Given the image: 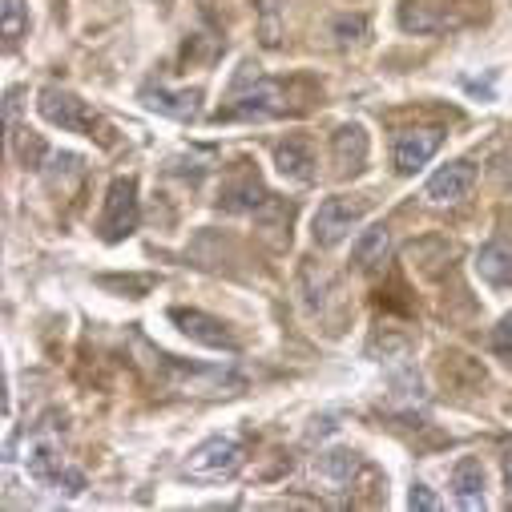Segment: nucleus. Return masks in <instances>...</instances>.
Returning <instances> with one entry per match:
<instances>
[{
    "mask_svg": "<svg viewBox=\"0 0 512 512\" xmlns=\"http://www.w3.org/2000/svg\"><path fill=\"white\" fill-rule=\"evenodd\" d=\"M472 182H476V170L468 166V162H452V166H444V170H436L432 178H428V202H436V206H452V202H464L468 198V190H472Z\"/></svg>",
    "mask_w": 512,
    "mask_h": 512,
    "instance_id": "obj_9",
    "label": "nucleus"
},
{
    "mask_svg": "<svg viewBox=\"0 0 512 512\" xmlns=\"http://www.w3.org/2000/svg\"><path fill=\"white\" fill-rule=\"evenodd\" d=\"M492 347H496L500 355H512V315H504L500 327L492 331Z\"/></svg>",
    "mask_w": 512,
    "mask_h": 512,
    "instance_id": "obj_19",
    "label": "nucleus"
},
{
    "mask_svg": "<svg viewBox=\"0 0 512 512\" xmlns=\"http://www.w3.org/2000/svg\"><path fill=\"white\" fill-rule=\"evenodd\" d=\"M37 109H41V117H45L49 125H57V130H65V134H85V138H93V134L101 130L97 113H93V109H89V105H85L77 93L57 89V85L41 89Z\"/></svg>",
    "mask_w": 512,
    "mask_h": 512,
    "instance_id": "obj_2",
    "label": "nucleus"
},
{
    "mask_svg": "<svg viewBox=\"0 0 512 512\" xmlns=\"http://www.w3.org/2000/svg\"><path fill=\"white\" fill-rule=\"evenodd\" d=\"M238 464H242V444L230 436H214L190 452V460L182 464V476L202 480V484H218V480H230L238 472Z\"/></svg>",
    "mask_w": 512,
    "mask_h": 512,
    "instance_id": "obj_1",
    "label": "nucleus"
},
{
    "mask_svg": "<svg viewBox=\"0 0 512 512\" xmlns=\"http://www.w3.org/2000/svg\"><path fill=\"white\" fill-rule=\"evenodd\" d=\"M29 29V9L25 0H5V9H0V33H5V45H17Z\"/></svg>",
    "mask_w": 512,
    "mask_h": 512,
    "instance_id": "obj_16",
    "label": "nucleus"
},
{
    "mask_svg": "<svg viewBox=\"0 0 512 512\" xmlns=\"http://www.w3.org/2000/svg\"><path fill=\"white\" fill-rule=\"evenodd\" d=\"M408 504L420 508V512H440V500L428 492V484H416V488L408 492Z\"/></svg>",
    "mask_w": 512,
    "mask_h": 512,
    "instance_id": "obj_18",
    "label": "nucleus"
},
{
    "mask_svg": "<svg viewBox=\"0 0 512 512\" xmlns=\"http://www.w3.org/2000/svg\"><path fill=\"white\" fill-rule=\"evenodd\" d=\"M275 166L287 182H311L315 178V158H311V146L303 138H287L279 150H275Z\"/></svg>",
    "mask_w": 512,
    "mask_h": 512,
    "instance_id": "obj_13",
    "label": "nucleus"
},
{
    "mask_svg": "<svg viewBox=\"0 0 512 512\" xmlns=\"http://www.w3.org/2000/svg\"><path fill=\"white\" fill-rule=\"evenodd\" d=\"M452 488H456V504H460V508L480 512V508L488 504V500H484V468H480V460L464 456V460L456 464V472H452Z\"/></svg>",
    "mask_w": 512,
    "mask_h": 512,
    "instance_id": "obj_12",
    "label": "nucleus"
},
{
    "mask_svg": "<svg viewBox=\"0 0 512 512\" xmlns=\"http://www.w3.org/2000/svg\"><path fill=\"white\" fill-rule=\"evenodd\" d=\"M331 154H335V170L339 174L363 170V162H367V134H363V125H343V130H335Z\"/></svg>",
    "mask_w": 512,
    "mask_h": 512,
    "instance_id": "obj_11",
    "label": "nucleus"
},
{
    "mask_svg": "<svg viewBox=\"0 0 512 512\" xmlns=\"http://www.w3.org/2000/svg\"><path fill=\"white\" fill-rule=\"evenodd\" d=\"M388 246H392L388 226H371V230L355 242V263H359V271H375L383 259H388Z\"/></svg>",
    "mask_w": 512,
    "mask_h": 512,
    "instance_id": "obj_15",
    "label": "nucleus"
},
{
    "mask_svg": "<svg viewBox=\"0 0 512 512\" xmlns=\"http://www.w3.org/2000/svg\"><path fill=\"white\" fill-rule=\"evenodd\" d=\"M263 202H267V190L259 186V178H250V182L226 190V206L230 210H250V206H263Z\"/></svg>",
    "mask_w": 512,
    "mask_h": 512,
    "instance_id": "obj_17",
    "label": "nucleus"
},
{
    "mask_svg": "<svg viewBox=\"0 0 512 512\" xmlns=\"http://www.w3.org/2000/svg\"><path fill=\"white\" fill-rule=\"evenodd\" d=\"M279 113H287V93H283L279 81H267V77L250 81V73L238 77L226 117H259V121H267V117H279Z\"/></svg>",
    "mask_w": 512,
    "mask_h": 512,
    "instance_id": "obj_3",
    "label": "nucleus"
},
{
    "mask_svg": "<svg viewBox=\"0 0 512 512\" xmlns=\"http://www.w3.org/2000/svg\"><path fill=\"white\" fill-rule=\"evenodd\" d=\"M142 101H146L154 113H166V117H178V121H186V117L198 113V93H194V89H190V93H186V89L174 93V89H162V85L154 89V85H150V89H142Z\"/></svg>",
    "mask_w": 512,
    "mask_h": 512,
    "instance_id": "obj_14",
    "label": "nucleus"
},
{
    "mask_svg": "<svg viewBox=\"0 0 512 512\" xmlns=\"http://www.w3.org/2000/svg\"><path fill=\"white\" fill-rule=\"evenodd\" d=\"M476 271H480V279H488L492 287H512V242H508V238H492L488 246H480Z\"/></svg>",
    "mask_w": 512,
    "mask_h": 512,
    "instance_id": "obj_10",
    "label": "nucleus"
},
{
    "mask_svg": "<svg viewBox=\"0 0 512 512\" xmlns=\"http://www.w3.org/2000/svg\"><path fill=\"white\" fill-rule=\"evenodd\" d=\"M440 142H444L440 130H404V134L396 138V146H392V162H396V170H400L404 178L416 174V170H424V166L436 158Z\"/></svg>",
    "mask_w": 512,
    "mask_h": 512,
    "instance_id": "obj_6",
    "label": "nucleus"
},
{
    "mask_svg": "<svg viewBox=\"0 0 512 512\" xmlns=\"http://www.w3.org/2000/svg\"><path fill=\"white\" fill-rule=\"evenodd\" d=\"M367 218V202L363 198H347V194H335L327 198L319 210H315V222H311V234L319 246H339L359 222Z\"/></svg>",
    "mask_w": 512,
    "mask_h": 512,
    "instance_id": "obj_4",
    "label": "nucleus"
},
{
    "mask_svg": "<svg viewBox=\"0 0 512 512\" xmlns=\"http://www.w3.org/2000/svg\"><path fill=\"white\" fill-rule=\"evenodd\" d=\"M170 323H178V331H182V335H190V339H194V343H202V347H226V351H234V347H238V343H234V335H230V327H226L222 319L206 315V311L174 307V311H170Z\"/></svg>",
    "mask_w": 512,
    "mask_h": 512,
    "instance_id": "obj_7",
    "label": "nucleus"
},
{
    "mask_svg": "<svg viewBox=\"0 0 512 512\" xmlns=\"http://www.w3.org/2000/svg\"><path fill=\"white\" fill-rule=\"evenodd\" d=\"M138 230V182L134 178H117L109 186L105 198V214H101V238L105 242H121Z\"/></svg>",
    "mask_w": 512,
    "mask_h": 512,
    "instance_id": "obj_5",
    "label": "nucleus"
},
{
    "mask_svg": "<svg viewBox=\"0 0 512 512\" xmlns=\"http://www.w3.org/2000/svg\"><path fill=\"white\" fill-rule=\"evenodd\" d=\"M400 25H404L408 33L428 37V33L460 29V25H464V17H456V13H452V9H444V5H428V0H408V5L400 9Z\"/></svg>",
    "mask_w": 512,
    "mask_h": 512,
    "instance_id": "obj_8",
    "label": "nucleus"
},
{
    "mask_svg": "<svg viewBox=\"0 0 512 512\" xmlns=\"http://www.w3.org/2000/svg\"><path fill=\"white\" fill-rule=\"evenodd\" d=\"M504 484H508V492H512V452L504 456Z\"/></svg>",
    "mask_w": 512,
    "mask_h": 512,
    "instance_id": "obj_20",
    "label": "nucleus"
}]
</instances>
